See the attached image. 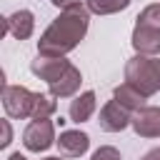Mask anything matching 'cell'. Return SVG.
<instances>
[{"label": "cell", "instance_id": "16", "mask_svg": "<svg viewBox=\"0 0 160 160\" xmlns=\"http://www.w3.org/2000/svg\"><path fill=\"white\" fill-rule=\"evenodd\" d=\"M90 160H122V158H120V150H118V148H112V145H102V148H98V150L92 152Z\"/></svg>", "mask_w": 160, "mask_h": 160}, {"label": "cell", "instance_id": "13", "mask_svg": "<svg viewBox=\"0 0 160 160\" xmlns=\"http://www.w3.org/2000/svg\"><path fill=\"white\" fill-rule=\"evenodd\" d=\"M132 0H85L88 10L95 12V15H112V12H120L130 5Z\"/></svg>", "mask_w": 160, "mask_h": 160}, {"label": "cell", "instance_id": "1", "mask_svg": "<svg viewBox=\"0 0 160 160\" xmlns=\"http://www.w3.org/2000/svg\"><path fill=\"white\" fill-rule=\"evenodd\" d=\"M90 25V10L88 5H75L62 10L40 35L38 40V52L40 55H52V58H62L68 52H72L80 40L85 38Z\"/></svg>", "mask_w": 160, "mask_h": 160}, {"label": "cell", "instance_id": "20", "mask_svg": "<svg viewBox=\"0 0 160 160\" xmlns=\"http://www.w3.org/2000/svg\"><path fill=\"white\" fill-rule=\"evenodd\" d=\"M8 160H28V158H25V155H20V152H12Z\"/></svg>", "mask_w": 160, "mask_h": 160}, {"label": "cell", "instance_id": "8", "mask_svg": "<svg viewBox=\"0 0 160 160\" xmlns=\"http://www.w3.org/2000/svg\"><path fill=\"white\" fill-rule=\"evenodd\" d=\"M58 148H60V155L65 158H80L90 148V135L82 130H62L58 138Z\"/></svg>", "mask_w": 160, "mask_h": 160}, {"label": "cell", "instance_id": "19", "mask_svg": "<svg viewBox=\"0 0 160 160\" xmlns=\"http://www.w3.org/2000/svg\"><path fill=\"white\" fill-rule=\"evenodd\" d=\"M142 160H160V148H152L142 155Z\"/></svg>", "mask_w": 160, "mask_h": 160}, {"label": "cell", "instance_id": "3", "mask_svg": "<svg viewBox=\"0 0 160 160\" xmlns=\"http://www.w3.org/2000/svg\"><path fill=\"white\" fill-rule=\"evenodd\" d=\"M125 82L138 88L145 98H152L160 90V58L155 55H135L125 62Z\"/></svg>", "mask_w": 160, "mask_h": 160}, {"label": "cell", "instance_id": "4", "mask_svg": "<svg viewBox=\"0 0 160 160\" xmlns=\"http://www.w3.org/2000/svg\"><path fill=\"white\" fill-rule=\"evenodd\" d=\"M38 102V92L22 88V85H2V108L10 118H32Z\"/></svg>", "mask_w": 160, "mask_h": 160}, {"label": "cell", "instance_id": "11", "mask_svg": "<svg viewBox=\"0 0 160 160\" xmlns=\"http://www.w3.org/2000/svg\"><path fill=\"white\" fill-rule=\"evenodd\" d=\"M70 120L72 122H85V120H90L92 118V112H95V92L92 90H85V92H80V95H75L72 100H70Z\"/></svg>", "mask_w": 160, "mask_h": 160}, {"label": "cell", "instance_id": "17", "mask_svg": "<svg viewBox=\"0 0 160 160\" xmlns=\"http://www.w3.org/2000/svg\"><path fill=\"white\" fill-rule=\"evenodd\" d=\"M10 140H12L10 122H8V120H2V140H0V148H8V145H10Z\"/></svg>", "mask_w": 160, "mask_h": 160}, {"label": "cell", "instance_id": "14", "mask_svg": "<svg viewBox=\"0 0 160 160\" xmlns=\"http://www.w3.org/2000/svg\"><path fill=\"white\" fill-rule=\"evenodd\" d=\"M135 25H145V28L160 30V2H152V5L142 8L140 15L135 18Z\"/></svg>", "mask_w": 160, "mask_h": 160}, {"label": "cell", "instance_id": "9", "mask_svg": "<svg viewBox=\"0 0 160 160\" xmlns=\"http://www.w3.org/2000/svg\"><path fill=\"white\" fill-rule=\"evenodd\" d=\"M35 30V15L30 10H15L5 18V32H10L18 40H28Z\"/></svg>", "mask_w": 160, "mask_h": 160}, {"label": "cell", "instance_id": "10", "mask_svg": "<svg viewBox=\"0 0 160 160\" xmlns=\"http://www.w3.org/2000/svg\"><path fill=\"white\" fill-rule=\"evenodd\" d=\"M132 48L140 55H158L160 52V30L145 28V25H135V30H132Z\"/></svg>", "mask_w": 160, "mask_h": 160}, {"label": "cell", "instance_id": "2", "mask_svg": "<svg viewBox=\"0 0 160 160\" xmlns=\"http://www.w3.org/2000/svg\"><path fill=\"white\" fill-rule=\"evenodd\" d=\"M30 70L32 75H38L40 80L48 82V90L52 98H72L78 90H80V82H82V75L80 70L62 58H52V55H40L30 62Z\"/></svg>", "mask_w": 160, "mask_h": 160}, {"label": "cell", "instance_id": "18", "mask_svg": "<svg viewBox=\"0 0 160 160\" xmlns=\"http://www.w3.org/2000/svg\"><path fill=\"white\" fill-rule=\"evenodd\" d=\"M55 8H62V10H68V8H75V5H82V0H50Z\"/></svg>", "mask_w": 160, "mask_h": 160}, {"label": "cell", "instance_id": "6", "mask_svg": "<svg viewBox=\"0 0 160 160\" xmlns=\"http://www.w3.org/2000/svg\"><path fill=\"white\" fill-rule=\"evenodd\" d=\"M100 128L105 130V132H120V130H125L130 122H132V112L128 110V108H122L115 98L112 100H108L102 108H100Z\"/></svg>", "mask_w": 160, "mask_h": 160}, {"label": "cell", "instance_id": "15", "mask_svg": "<svg viewBox=\"0 0 160 160\" xmlns=\"http://www.w3.org/2000/svg\"><path fill=\"white\" fill-rule=\"evenodd\" d=\"M55 110H58V102L52 100V95L38 92V102H35V112H32V120H42V118H50V115H55Z\"/></svg>", "mask_w": 160, "mask_h": 160}, {"label": "cell", "instance_id": "12", "mask_svg": "<svg viewBox=\"0 0 160 160\" xmlns=\"http://www.w3.org/2000/svg\"><path fill=\"white\" fill-rule=\"evenodd\" d=\"M112 98L122 105V108H128L130 112H135V110H140V108H145V95L138 90V88H132L130 82H122V85H118L115 90H112Z\"/></svg>", "mask_w": 160, "mask_h": 160}, {"label": "cell", "instance_id": "5", "mask_svg": "<svg viewBox=\"0 0 160 160\" xmlns=\"http://www.w3.org/2000/svg\"><path fill=\"white\" fill-rule=\"evenodd\" d=\"M52 142H58V140H55V125H52V120H50V118L30 120V125H28L25 132H22V145H25V150H30V152H42V150H48Z\"/></svg>", "mask_w": 160, "mask_h": 160}, {"label": "cell", "instance_id": "7", "mask_svg": "<svg viewBox=\"0 0 160 160\" xmlns=\"http://www.w3.org/2000/svg\"><path fill=\"white\" fill-rule=\"evenodd\" d=\"M132 130L140 138H160V108L145 105L132 112Z\"/></svg>", "mask_w": 160, "mask_h": 160}, {"label": "cell", "instance_id": "21", "mask_svg": "<svg viewBox=\"0 0 160 160\" xmlns=\"http://www.w3.org/2000/svg\"><path fill=\"white\" fill-rule=\"evenodd\" d=\"M42 160H62V158H42Z\"/></svg>", "mask_w": 160, "mask_h": 160}]
</instances>
